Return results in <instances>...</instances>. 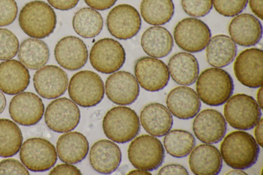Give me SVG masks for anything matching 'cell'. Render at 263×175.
<instances>
[{
    "label": "cell",
    "mask_w": 263,
    "mask_h": 175,
    "mask_svg": "<svg viewBox=\"0 0 263 175\" xmlns=\"http://www.w3.org/2000/svg\"><path fill=\"white\" fill-rule=\"evenodd\" d=\"M33 85L36 92L47 99L63 95L68 86V76L61 68L49 65L39 68L34 74Z\"/></svg>",
    "instance_id": "cell-16"
},
{
    "label": "cell",
    "mask_w": 263,
    "mask_h": 175,
    "mask_svg": "<svg viewBox=\"0 0 263 175\" xmlns=\"http://www.w3.org/2000/svg\"><path fill=\"white\" fill-rule=\"evenodd\" d=\"M189 158L190 168L196 175L218 174L222 166L220 153L214 146L201 144L191 152Z\"/></svg>",
    "instance_id": "cell-24"
},
{
    "label": "cell",
    "mask_w": 263,
    "mask_h": 175,
    "mask_svg": "<svg viewBox=\"0 0 263 175\" xmlns=\"http://www.w3.org/2000/svg\"><path fill=\"white\" fill-rule=\"evenodd\" d=\"M261 108L251 96L239 93L230 97L224 107V115L229 124L239 130L253 128L261 119Z\"/></svg>",
    "instance_id": "cell-6"
},
{
    "label": "cell",
    "mask_w": 263,
    "mask_h": 175,
    "mask_svg": "<svg viewBox=\"0 0 263 175\" xmlns=\"http://www.w3.org/2000/svg\"><path fill=\"white\" fill-rule=\"evenodd\" d=\"M80 111L78 106L66 98L52 101L47 107L45 122L51 130L59 133L74 129L80 120Z\"/></svg>",
    "instance_id": "cell-11"
},
{
    "label": "cell",
    "mask_w": 263,
    "mask_h": 175,
    "mask_svg": "<svg viewBox=\"0 0 263 175\" xmlns=\"http://www.w3.org/2000/svg\"><path fill=\"white\" fill-rule=\"evenodd\" d=\"M28 70L16 60H8L0 63V90L8 95L24 91L30 83Z\"/></svg>",
    "instance_id": "cell-23"
},
{
    "label": "cell",
    "mask_w": 263,
    "mask_h": 175,
    "mask_svg": "<svg viewBox=\"0 0 263 175\" xmlns=\"http://www.w3.org/2000/svg\"><path fill=\"white\" fill-rule=\"evenodd\" d=\"M193 130L196 138L206 144L220 142L227 131L225 118L218 111L213 109L202 110L193 123Z\"/></svg>",
    "instance_id": "cell-18"
},
{
    "label": "cell",
    "mask_w": 263,
    "mask_h": 175,
    "mask_svg": "<svg viewBox=\"0 0 263 175\" xmlns=\"http://www.w3.org/2000/svg\"><path fill=\"white\" fill-rule=\"evenodd\" d=\"M199 99L205 104L217 106L226 103L231 96L234 84L228 72L219 68H210L203 71L196 82Z\"/></svg>",
    "instance_id": "cell-3"
},
{
    "label": "cell",
    "mask_w": 263,
    "mask_h": 175,
    "mask_svg": "<svg viewBox=\"0 0 263 175\" xmlns=\"http://www.w3.org/2000/svg\"><path fill=\"white\" fill-rule=\"evenodd\" d=\"M49 174H81V172L75 166L62 164L54 167L49 172Z\"/></svg>",
    "instance_id": "cell-40"
},
{
    "label": "cell",
    "mask_w": 263,
    "mask_h": 175,
    "mask_svg": "<svg viewBox=\"0 0 263 175\" xmlns=\"http://www.w3.org/2000/svg\"><path fill=\"white\" fill-rule=\"evenodd\" d=\"M254 135L257 144L262 147V119L261 118L255 125Z\"/></svg>",
    "instance_id": "cell-45"
},
{
    "label": "cell",
    "mask_w": 263,
    "mask_h": 175,
    "mask_svg": "<svg viewBox=\"0 0 263 175\" xmlns=\"http://www.w3.org/2000/svg\"><path fill=\"white\" fill-rule=\"evenodd\" d=\"M105 88L108 99L114 103L121 105L134 103L140 91L135 77L125 71H117L110 75L106 81Z\"/></svg>",
    "instance_id": "cell-17"
},
{
    "label": "cell",
    "mask_w": 263,
    "mask_h": 175,
    "mask_svg": "<svg viewBox=\"0 0 263 175\" xmlns=\"http://www.w3.org/2000/svg\"><path fill=\"white\" fill-rule=\"evenodd\" d=\"M258 145L252 135L243 131H233L220 145V154L226 164L234 169H246L257 160Z\"/></svg>",
    "instance_id": "cell-1"
},
{
    "label": "cell",
    "mask_w": 263,
    "mask_h": 175,
    "mask_svg": "<svg viewBox=\"0 0 263 175\" xmlns=\"http://www.w3.org/2000/svg\"><path fill=\"white\" fill-rule=\"evenodd\" d=\"M173 38L171 33L162 26H153L147 29L141 38V45L148 55L162 58L167 56L173 47Z\"/></svg>",
    "instance_id": "cell-27"
},
{
    "label": "cell",
    "mask_w": 263,
    "mask_h": 175,
    "mask_svg": "<svg viewBox=\"0 0 263 175\" xmlns=\"http://www.w3.org/2000/svg\"><path fill=\"white\" fill-rule=\"evenodd\" d=\"M263 52L258 48H249L241 52L233 66L237 80L249 88L262 85Z\"/></svg>",
    "instance_id": "cell-13"
},
{
    "label": "cell",
    "mask_w": 263,
    "mask_h": 175,
    "mask_svg": "<svg viewBox=\"0 0 263 175\" xmlns=\"http://www.w3.org/2000/svg\"><path fill=\"white\" fill-rule=\"evenodd\" d=\"M211 37L209 27L202 21L185 18L178 23L174 31V37L178 46L189 52L203 50Z\"/></svg>",
    "instance_id": "cell-10"
},
{
    "label": "cell",
    "mask_w": 263,
    "mask_h": 175,
    "mask_svg": "<svg viewBox=\"0 0 263 175\" xmlns=\"http://www.w3.org/2000/svg\"><path fill=\"white\" fill-rule=\"evenodd\" d=\"M48 3L56 9L66 11L73 8L79 0H47Z\"/></svg>",
    "instance_id": "cell-41"
},
{
    "label": "cell",
    "mask_w": 263,
    "mask_h": 175,
    "mask_svg": "<svg viewBox=\"0 0 263 175\" xmlns=\"http://www.w3.org/2000/svg\"><path fill=\"white\" fill-rule=\"evenodd\" d=\"M165 157L163 146L157 138L143 134L135 138L129 144L128 157L136 168L152 171L157 169Z\"/></svg>",
    "instance_id": "cell-7"
},
{
    "label": "cell",
    "mask_w": 263,
    "mask_h": 175,
    "mask_svg": "<svg viewBox=\"0 0 263 175\" xmlns=\"http://www.w3.org/2000/svg\"><path fill=\"white\" fill-rule=\"evenodd\" d=\"M6 106V99L4 94L0 91V114L5 110Z\"/></svg>",
    "instance_id": "cell-46"
},
{
    "label": "cell",
    "mask_w": 263,
    "mask_h": 175,
    "mask_svg": "<svg viewBox=\"0 0 263 175\" xmlns=\"http://www.w3.org/2000/svg\"><path fill=\"white\" fill-rule=\"evenodd\" d=\"M102 127L105 135L111 141L124 143L133 140L140 129L136 112L125 106L115 107L105 115Z\"/></svg>",
    "instance_id": "cell-4"
},
{
    "label": "cell",
    "mask_w": 263,
    "mask_h": 175,
    "mask_svg": "<svg viewBox=\"0 0 263 175\" xmlns=\"http://www.w3.org/2000/svg\"><path fill=\"white\" fill-rule=\"evenodd\" d=\"M128 174H152L151 173L148 172L147 170L137 169L135 170H133L129 172Z\"/></svg>",
    "instance_id": "cell-48"
},
{
    "label": "cell",
    "mask_w": 263,
    "mask_h": 175,
    "mask_svg": "<svg viewBox=\"0 0 263 175\" xmlns=\"http://www.w3.org/2000/svg\"><path fill=\"white\" fill-rule=\"evenodd\" d=\"M140 122L144 129L155 137H162L171 130L173 120L171 113L163 104L150 103L140 113Z\"/></svg>",
    "instance_id": "cell-25"
},
{
    "label": "cell",
    "mask_w": 263,
    "mask_h": 175,
    "mask_svg": "<svg viewBox=\"0 0 263 175\" xmlns=\"http://www.w3.org/2000/svg\"><path fill=\"white\" fill-rule=\"evenodd\" d=\"M90 7L97 10H105L111 7L117 0H84Z\"/></svg>",
    "instance_id": "cell-43"
},
{
    "label": "cell",
    "mask_w": 263,
    "mask_h": 175,
    "mask_svg": "<svg viewBox=\"0 0 263 175\" xmlns=\"http://www.w3.org/2000/svg\"><path fill=\"white\" fill-rule=\"evenodd\" d=\"M139 84L146 91L155 92L164 88L170 79L166 65L161 60L149 56L139 59L134 67Z\"/></svg>",
    "instance_id": "cell-14"
},
{
    "label": "cell",
    "mask_w": 263,
    "mask_h": 175,
    "mask_svg": "<svg viewBox=\"0 0 263 175\" xmlns=\"http://www.w3.org/2000/svg\"><path fill=\"white\" fill-rule=\"evenodd\" d=\"M17 5L14 0H0V27L11 24L16 18Z\"/></svg>",
    "instance_id": "cell-38"
},
{
    "label": "cell",
    "mask_w": 263,
    "mask_h": 175,
    "mask_svg": "<svg viewBox=\"0 0 263 175\" xmlns=\"http://www.w3.org/2000/svg\"><path fill=\"white\" fill-rule=\"evenodd\" d=\"M184 11L193 17H202L208 14L213 7V0H181Z\"/></svg>",
    "instance_id": "cell-37"
},
{
    "label": "cell",
    "mask_w": 263,
    "mask_h": 175,
    "mask_svg": "<svg viewBox=\"0 0 263 175\" xmlns=\"http://www.w3.org/2000/svg\"><path fill=\"white\" fill-rule=\"evenodd\" d=\"M158 174H184L187 175L189 172L182 165L179 164H170L163 167L159 171Z\"/></svg>",
    "instance_id": "cell-42"
},
{
    "label": "cell",
    "mask_w": 263,
    "mask_h": 175,
    "mask_svg": "<svg viewBox=\"0 0 263 175\" xmlns=\"http://www.w3.org/2000/svg\"><path fill=\"white\" fill-rule=\"evenodd\" d=\"M9 112L12 119L23 126H32L42 118L44 105L42 99L31 92L17 94L11 100Z\"/></svg>",
    "instance_id": "cell-15"
},
{
    "label": "cell",
    "mask_w": 263,
    "mask_h": 175,
    "mask_svg": "<svg viewBox=\"0 0 263 175\" xmlns=\"http://www.w3.org/2000/svg\"><path fill=\"white\" fill-rule=\"evenodd\" d=\"M23 135L19 127L12 121L0 119V157L15 155L21 149Z\"/></svg>",
    "instance_id": "cell-33"
},
{
    "label": "cell",
    "mask_w": 263,
    "mask_h": 175,
    "mask_svg": "<svg viewBox=\"0 0 263 175\" xmlns=\"http://www.w3.org/2000/svg\"><path fill=\"white\" fill-rule=\"evenodd\" d=\"M50 52L47 45L36 38H27L22 42L18 50L20 61L27 68L37 70L48 61Z\"/></svg>",
    "instance_id": "cell-30"
},
{
    "label": "cell",
    "mask_w": 263,
    "mask_h": 175,
    "mask_svg": "<svg viewBox=\"0 0 263 175\" xmlns=\"http://www.w3.org/2000/svg\"><path fill=\"white\" fill-rule=\"evenodd\" d=\"M18 23L27 35L42 39L54 31L57 16L53 8L47 3L33 1L26 4L20 11Z\"/></svg>",
    "instance_id": "cell-2"
},
{
    "label": "cell",
    "mask_w": 263,
    "mask_h": 175,
    "mask_svg": "<svg viewBox=\"0 0 263 175\" xmlns=\"http://www.w3.org/2000/svg\"><path fill=\"white\" fill-rule=\"evenodd\" d=\"M143 19L152 25H162L168 23L174 13L172 0H142L140 6Z\"/></svg>",
    "instance_id": "cell-32"
},
{
    "label": "cell",
    "mask_w": 263,
    "mask_h": 175,
    "mask_svg": "<svg viewBox=\"0 0 263 175\" xmlns=\"http://www.w3.org/2000/svg\"><path fill=\"white\" fill-rule=\"evenodd\" d=\"M19 48V41L16 35L6 28H0V60L14 57Z\"/></svg>",
    "instance_id": "cell-35"
},
{
    "label": "cell",
    "mask_w": 263,
    "mask_h": 175,
    "mask_svg": "<svg viewBox=\"0 0 263 175\" xmlns=\"http://www.w3.org/2000/svg\"><path fill=\"white\" fill-rule=\"evenodd\" d=\"M106 25L111 35L119 40L130 39L139 31L141 20L137 10L128 4H120L109 12Z\"/></svg>",
    "instance_id": "cell-12"
},
{
    "label": "cell",
    "mask_w": 263,
    "mask_h": 175,
    "mask_svg": "<svg viewBox=\"0 0 263 175\" xmlns=\"http://www.w3.org/2000/svg\"><path fill=\"white\" fill-rule=\"evenodd\" d=\"M227 174H231V175H234V174H241V175H246L247 174V173H246L245 171L241 170V169H235L234 170H231L229 172H228Z\"/></svg>",
    "instance_id": "cell-49"
},
{
    "label": "cell",
    "mask_w": 263,
    "mask_h": 175,
    "mask_svg": "<svg viewBox=\"0 0 263 175\" xmlns=\"http://www.w3.org/2000/svg\"><path fill=\"white\" fill-rule=\"evenodd\" d=\"M89 150L86 138L79 132L73 131L61 135L57 143L59 159L63 162L76 164L82 161Z\"/></svg>",
    "instance_id": "cell-26"
},
{
    "label": "cell",
    "mask_w": 263,
    "mask_h": 175,
    "mask_svg": "<svg viewBox=\"0 0 263 175\" xmlns=\"http://www.w3.org/2000/svg\"><path fill=\"white\" fill-rule=\"evenodd\" d=\"M126 53L122 45L110 38H103L97 41L91 47L89 60L97 71L105 74L114 73L123 65Z\"/></svg>",
    "instance_id": "cell-9"
},
{
    "label": "cell",
    "mask_w": 263,
    "mask_h": 175,
    "mask_svg": "<svg viewBox=\"0 0 263 175\" xmlns=\"http://www.w3.org/2000/svg\"><path fill=\"white\" fill-rule=\"evenodd\" d=\"M166 103L171 114L181 120L195 116L201 107L197 93L187 86H179L171 90L167 95Z\"/></svg>",
    "instance_id": "cell-20"
},
{
    "label": "cell",
    "mask_w": 263,
    "mask_h": 175,
    "mask_svg": "<svg viewBox=\"0 0 263 175\" xmlns=\"http://www.w3.org/2000/svg\"><path fill=\"white\" fill-rule=\"evenodd\" d=\"M237 47L234 42L228 35L218 34L211 38L206 49L208 63L217 68L225 67L234 59Z\"/></svg>",
    "instance_id": "cell-29"
},
{
    "label": "cell",
    "mask_w": 263,
    "mask_h": 175,
    "mask_svg": "<svg viewBox=\"0 0 263 175\" xmlns=\"http://www.w3.org/2000/svg\"><path fill=\"white\" fill-rule=\"evenodd\" d=\"M0 174H29L26 167L19 161L7 159L0 161Z\"/></svg>",
    "instance_id": "cell-39"
},
{
    "label": "cell",
    "mask_w": 263,
    "mask_h": 175,
    "mask_svg": "<svg viewBox=\"0 0 263 175\" xmlns=\"http://www.w3.org/2000/svg\"><path fill=\"white\" fill-rule=\"evenodd\" d=\"M229 32L235 43L249 47L260 41L262 28L260 22L254 15L242 13L232 20L229 26Z\"/></svg>",
    "instance_id": "cell-21"
},
{
    "label": "cell",
    "mask_w": 263,
    "mask_h": 175,
    "mask_svg": "<svg viewBox=\"0 0 263 175\" xmlns=\"http://www.w3.org/2000/svg\"><path fill=\"white\" fill-rule=\"evenodd\" d=\"M249 5L252 12L262 20V0H249Z\"/></svg>",
    "instance_id": "cell-44"
},
{
    "label": "cell",
    "mask_w": 263,
    "mask_h": 175,
    "mask_svg": "<svg viewBox=\"0 0 263 175\" xmlns=\"http://www.w3.org/2000/svg\"><path fill=\"white\" fill-rule=\"evenodd\" d=\"M68 90L70 99L83 107L97 105L104 95V86L101 77L90 70H82L73 74L70 80Z\"/></svg>",
    "instance_id": "cell-5"
},
{
    "label": "cell",
    "mask_w": 263,
    "mask_h": 175,
    "mask_svg": "<svg viewBox=\"0 0 263 175\" xmlns=\"http://www.w3.org/2000/svg\"><path fill=\"white\" fill-rule=\"evenodd\" d=\"M20 158L28 169L41 172L48 170L54 165L57 153L54 146L47 140L32 138L22 144Z\"/></svg>",
    "instance_id": "cell-8"
},
{
    "label": "cell",
    "mask_w": 263,
    "mask_h": 175,
    "mask_svg": "<svg viewBox=\"0 0 263 175\" xmlns=\"http://www.w3.org/2000/svg\"><path fill=\"white\" fill-rule=\"evenodd\" d=\"M257 103L259 106L260 108H262V86L258 90L257 93Z\"/></svg>",
    "instance_id": "cell-47"
},
{
    "label": "cell",
    "mask_w": 263,
    "mask_h": 175,
    "mask_svg": "<svg viewBox=\"0 0 263 175\" xmlns=\"http://www.w3.org/2000/svg\"><path fill=\"white\" fill-rule=\"evenodd\" d=\"M248 0H213L214 8L220 14L233 17L241 13Z\"/></svg>",
    "instance_id": "cell-36"
},
{
    "label": "cell",
    "mask_w": 263,
    "mask_h": 175,
    "mask_svg": "<svg viewBox=\"0 0 263 175\" xmlns=\"http://www.w3.org/2000/svg\"><path fill=\"white\" fill-rule=\"evenodd\" d=\"M54 54L57 63L70 71L82 68L86 63L88 55L85 44L74 36L62 38L55 46Z\"/></svg>",
    "instance_id": "cell-19"
},
{
    "label": "cell",
    "mask_w": 263,
    "mask_h": 175,
    "mask_svg": "<svg viewBox=\"0 0 263 175\" xmlns=\"http://www.w3.org/2000/svg\"><path fill=\"white\" fill-rule=\"evenodd\" d=\"M89 163L97 172L109 174L115 171L122 159L119 147L108 140H100L91 147L89 152Z\"/></svg>",
    "instance_id": "cell-22"
},
{
    "label": "cell",
    "mask_w": 263,
    "mask_h": 175,
    "mask_svg": "<svg viewBox=\"0 0 263 175\" xmlns=\"http://www.w3.org/2000/svg\"><path fill=\"white\" fill-rule=\"evenodd\" d=\"M168 67L171 77L180 85H191L198 76L197 60L190 53L179 52L174 54L170 59Z\"/></svg>",
    "instance_id": "cell-28"
},
{
    "label": "cell",
    "mask_w": 263,
    "mask_h": 175,
    "mask_svg": "<svg viewBox=\"0 0 263 175\" xmlns=\"http://www.w3.org/2000/svg\"><path fill=\"white\" fill-rule=\"evenodd\" d=\"M165 135L163 141L164 147L167 152L174 157L187 156L195 146L194 137L187 131L174 129Z\"/></svg>",
    "instance_id": "cell-34"
},
{
    "label": "cell",
    "mask_w": 263,
    "mask_h": 175,
    "mask_svg": "<svg viewBox=\"0 0 263 175\" xmlns=\"http://www.w3.org/2000/svg\"><path fill=\"white\" fill-rule=\"evenodd\" d=\"M72 27L80 36L86 38H93L101 31L103 20L101 14L91 8L79 10L72 18Z\"/></svg>",
    "instance_id": "cell-31"
}]
</instances>
